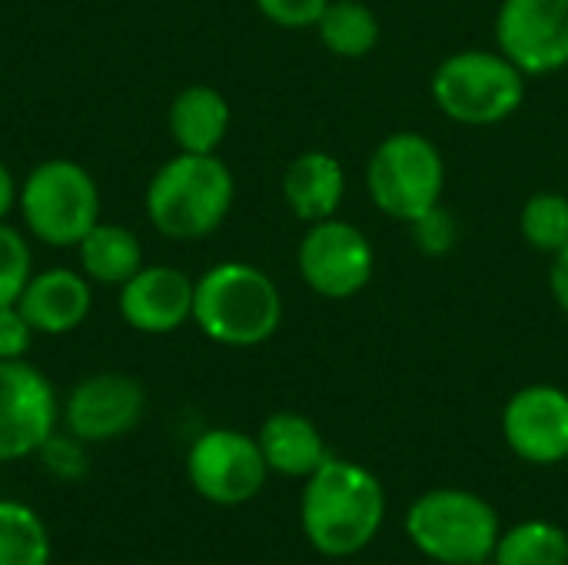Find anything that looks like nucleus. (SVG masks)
Segmentation results:
<instances>
[{"label":"nucleus","mask_w":568,"mask_h":565,"mask_svg":"<svg viewBox=\"0 0 568 565\" xmlns=\"http://www.w3.org/2000/svg\"><path fill=\"white\" fill-rule=\"evenodd\" d=\"M193 290L196 280H190L183 270L166 263H143L120 286L116 310L130 330L146 336H166L193 320Z\"/></svg>","instance_id":"nucleus-14"},{"label":"nucleus","mask_w":568,"mask_h":565,"mask_svg":"<svg viewBox=\"0 0 568 565\" xmlns=\"http://www.w3.org/2000/svg\"><path fill=\"white\" fill-rule=\"evenodd\" d=\"M383 519L386 490L373 470L329 456L313 476H306L300 523L320 556L349 559L363 553L379 536Z\"/></svg>","instance_id":"nucleus-1"},{"label":"nucleus","mask_w":568,"mask_h":565,"mask_svg":"<svg viewBox=\"0 0 568 565\" xmlns=\"http://www.w3.org/2000/svg\"><path fill=\"white\" fill-rule=\"evenodd\" d=\"M193 323L220 346L250 350L266 343L283 323V296L270 273L226 260L210 266L193 290Z\"/></svg>","instance_id":"nucleus-3"},{"label":"nucleus","mask_w":568,"mask_h":565,"mask_svg":"<svg viewBox=\"0 0 568 565\" xmlns=\"http://www.w3.org/2000/svg\"><path fill=\"white\" fill-rule=\"evenodd\" d=\"M40 456L47 463V470H53L57 476H80L87 460L80 453V446L73 440H60V436H50L43 446H40Z\"/></svg>","instance_id":"nucleus-28"},{"label":"nucleus","mask_w":568,"mask_h":565,"mask_svg":"<svg viewBox=\"0 0 568 565\" xmlns=\"http://www.w3.org/2000/svg\"><path fill=\"white\" fill-rule=\"evenodd\" d=\"M409 543L439 565H483L503 536L499 513L473 490H429L406 513Z\"/></svg>","instance_id":"nucleus-4"},{"label":"nucleus","mask_w":568,"mask_h":565,"mask_svg":"<svg viewBox=\"0 0 568 565\" xmlns=\"http://www.w3.org/2000/svg\"><path fill=\"white\" fill-rule=\"evenodd\" d=\"M17 310L33 326V333L63 336V333H73L77 326H83V320L90 316L93 290L80 270H70V266L40 270L23 286Z\"/></svg>","instance_id":"nucleus-15"},{"label":"nucleus","mask_w":568,"mask_h":565,"mask_svg":"<svg viewBox=\"0 0 568 565\" xmlns=\"http://www.w3.org/2000/svg\"><path fill=\"white\" fill-rule=\"evenodd\" d=\"M253 3L270 23L286 27V30L316 27V20L329 7V0H253Z\"/></svg>","instance_id":"nucleus-26"},{"label":"nucleus","mask_w":568,"mask_h":565,"mask_svg":"<svg viewBox=\"0 0 568 565\" xmlns=\"http://www.w3.org/2000/svg\"><path fill=\"white\" fill-rule=\"evenodd\" d=\"M316 33L323 40V47L336 57L346 60H359L369 57L379 47L383 27L379 17L359 3V0H329V7L323 10V17L316 20Z\"/></svg>","instance_id":"nucleus-20"},{"label":"nucleus","mask_w":568,"mask_h":565,"mask_svg":"<svg viewBox=\"0 0 568 565\" xmlns=\"http://www.w3.org/2000/svg\"><path fill=\"white\" fill-rule=\"evenodd\" d=\"M506 446L532 463L556 466L568 460V393L549 383L523 386L503 410Z\"/></svg>","instance_id":"nucleus-13"},{"label":"nucleus","mask_w":568,"mask_h":565,"mask_svg":"<svg viewBox=\"0 0 568 565\" xmlns=\"http://www.w3.org/2000/svg\"><path fill=\"white\" fill-rule=\"evenodd\" d=\"M33 276L30 243L17 226L0 220V306H13Z\"/></svg>","instance_id":"nucleus-24"},{"label":"nucleus","mask_w":568,"mask_h":565,"mask_svg":"<svg viewBox=\"0 0 568 565\" xmlns=\"http://www.w3.org/2000/svg\"><path fill=\"white\" fill-rule=\"evenodd\" d=\"M77 256H80V273L90 283H103V286H116V290L143 266L140 236L130 226L106 223V220H100L77 243Z\"/></svg>","instance_id":"nucleus-19"},{"label":"nucleus","mask_w":568,"mask_h":565,"mask_svg":"<svg viewBox=\"0 0 568 565\" xmlns=\"http://www.w3.org/2000/svg\"><path fill=\"white\" fill-rule=\"evenodd\" d=\"M296 266L303 283L323 300H349L373 280L376 253L366 233L346 220L310 223L296 250Z\"/></svg>","instance_id":"nucleus-9"},{"label":"nucleus","mask_w":568,"mask_h":565,"mask_svg":"<svg viewBox=\"0 0 568 565\" xmlns=\"http://www.w3.org/2000/svg\"><path fill=\"white\" fill-rule=\"evenodd\" d=\"M0 565H50L43 519L17 500H0Z\"/></svg>","instance_id":"nucleus-22"},{"label":"nucleus","mask_w":568,"mask_h":565,"mask_svg":"<svg viewBox=\"0 0 568 565\" xmlns=\"http://www.w3.org/2000/svg\"><path fill=\"white\" fill-rule=\"evenodd\" d=\"M146 410L140 380L126 373H93L80 380L63 400V423L83 443H106L126 436Z\"/></svg>","instance_id":"nucleus-12"},{"label":"nucleus","mask_w":568,"mask_h":565,"mask_svg":"<svg viewBox=\"0 0 568 565\" xmlns=\"http://www.w3.org/2000/svg\"><path fill=\"white\" fill-rule=\"evenodd\" d=\"M33 326L13 306H0V360H27L33 346Z\"/></svg>","instance_id":"nucleus-27"},{"label":"nucleus","mask_w":568,"mask_h":565,"mask_svg":"<svg viewBox=\"0 0 568 565\" xmlns=\"http://www.w3.org/2000/svg\"><path fill=\"white\" fill-rule=\"evenodd\" d=\"M409 226H413L416 246H419L426 256H446V253L456 246V236H459V223H456L453 213L443 210V206H433L429 213H423V216L413 220Z\"/></svg>","instance_id":"nucleus-25"},{"label":"nucleus","mask_w":568,"mask_h":565,"mask_svg":"<svg viewBox=\"0 0 568 565\" xmlns=\"http://www.w3.org/2000/svg\"><path fill=\"white\" fill-rule=\"evenodd\" d=\"M493 565H568V533L549 519H526L499 536Z\"/></svg>","instance_id":"nucleus-21"},{"label":"nucleus","mask_w":568,"mask_h":565,"mask_svg":"<svg viewBox=\"0 0 568 565\" xmlns=\"http://www.w3.org/2000/svg\"><path fill=\"white\" fill-rule=\"evenodd\" d=\"M496 43L526 77L562 70L568 67V0H503Z\"/></svg>","instance_id":"nucleus-11"},{"label":"nucleus","mask_w":568,"mask_h":565,"mask_svg":"<svg viewBox=\"0 0 568 565\" xmlns=\"http://www.w3.org/2000/svg\"><path fill=\"white\" fill-rule=\"evenodd\" d=\"M193 490L213 506H243L266 486L270 466L256 436L240 430H210L186 453Z\"/></svg>","instance_id":"nucleus-8"},{"label":"nucleus","mask_w":568,"mask_h":565,"mask_svg":"<svg viewBox=\"0 0 568 565\" xmlns=\"http://www.w3.org/2000/svg\"><path fill=\"white\" fill-rule=\"evenodd\" d=\"M236 180L216 153H176L146 183L143 210L166 240H203L223 226Z\"/></svg>","instance_id":"nucleus-2"},{"label":"nucleus","mask_w":568,"mask_h":565,"mask_svg":"<svg viewBox=\"0 0 568 565\" xmlns=\"http://www.w3.org/2000/svg\"><path fill=\"white\" fill-rule=\"evenodd\" d=\"M17 193H20V186L13 180L10 167L0 160V220H7L10 210H17Z\"/></svg>","instance_id":"nucleus-30"},{"label":"nucleus","mask_w":568,"mask_h":565,"mask_svg":"<svg viewBox=\"0 0 568 565\" xmlns=\"http://www.w3.org/2000/svg\"><path fill=\"white\" fill-rule=\"evenodd\" d=\"M166 127L180 153H216L230 130V103L216 87L190 83L173 97Z\"/></svg>","instance_id":"nucleus-18"},{"label":"nucleus","mask_w":568,"mask_h":565,"mask_svg":"<svg viewBox=\"0 0 568 565\" xmlns=\"http://www.w3.org/2000/svg\"><path fill=\"white\" fill-rule=\"evenodd\" d=\"M256 443L263 450L270 473H280L286 480H306L329 460L326 440L316 430V423L306 420L303 413H290V410L266 416Z\"/></svg>","instance_id":"nucleus-17"},{"label":"nucleus","mask_w":568,"mask_h":565,"mask_svg":"<svg viewBox=\"0 0 568 565\" xmlns=\"http://www.w3.org/2000/svg\"><path fill=\"white\" fill-rule=\"evenodd\" d=\"M366 186L373 203L386 216L399 223H413L433 206H439L446 186L443 153L429 137L416 130L389 133L369 157Z\"/></svg>","instance_id":"nucleus-7"},{"label":"nucleus","mask_w":568,"mask_h":565,"mask_svg":"<svg viewBox=\"0 0 568 565\" xmlns=\"http://www.w3.org/2000/svg\"><path fill=\"white\" fill-rule=\"evenodd\" d=\"M433 100L456 123L493 127L523 107L526 73L503 50H459L436 67Z\"/></svg>","instance_id":"nucleus-6"},{"label":"nucleus","mask_w":568,"mask_h":565,"mask_svg":"<svg viewBox=\"0 0 568 565\" xmlns=\"http://www.w3.org/2000/svg\"><path fill=\"white\" fill-rule=\"evenodd\" d=\"M17 210L33 240L70 250L100 223V186L77 160L53 157L23 176Z\"/></svg>","instance_id":"nucleus-5"},{"label":"nucleus","mask_w":568,"mask_h":565,"mask_svg":"<svg viewBox=\"0 0 568 565\" xmlns=\"http://www.w3.org/2000/svg\"><path fill=\"white\" fill-rule=\"evenodd\" d=\"M549 286H552V296L559 303V310L568 316V246H562L556 256H552V273H549Z\"/></svg>","instance_id":"nucleus-29"},{"label":"nucleus","mask_w":568,"mask_h":565,"mask_svg":"<svg viewBox=\"0 0 568 565\" xmlns=\"http://www.w3.org/2000/svg\"><path fill=\"white\" fill-rule=\"evenodd\" d=\"M57 393L27 360H0V463L40 453L57 426Z\"/></svg>","instance_id":"nucleus-10"},{"label":"nucleus","mask_w":568,"mask_h":565,"mask_svg":"<svg viewBox=\"0 0 568 565\" xmlns=\"http://www.w3.org/2000/svg\"><path fill=\"white\" fill-rule=\"evenodd\" d=\"M346 193V170L326 150L300 153L283 173V200L303 223H320L336 216Z\"/></svg>","instance_id":"nucleus-16"},{"label":"nucleus","mask_w":568,"mask_h":565,"mask_svg":"<svg viewBox=\"0 0 568 565\" xmlns=\"http://www.w3.org/2000/svg\"><path fill=\"white\" fill-rule=\"evenodd\" d=\"M523 236L539 253H559L568 246V196L556 190H542L526 200L519 216Z\"/></svg>","instance_id":"nucleus-23"},{"label":"nucleus","mask_w":568,"mask_h":565,"mask_svg":"<svg viewBox=\"0 0 568 565\" xmlns=\"http://www.w3.org/2000/svg\"><path fill=\"white\" fill-rule=\"evenodd\" d=\"M483 565H486V563H483Z\"/></svg>","instance_id":"nucleus-31"}]
</instances>
